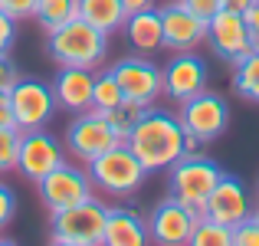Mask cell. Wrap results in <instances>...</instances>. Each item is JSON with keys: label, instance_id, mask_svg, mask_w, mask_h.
I'll use <instances>...</instances> for the list:
<instances>
[{"label": "cell", "instance_id": "cell-17", "mask_svg": "<svg viewBox=\"0 0 259 246\" xmlns=\"http://www.w3.org/2000/svg\"><path fill=\"white\" fill-rule=\"evenodd\" d=\"M92 89H95V69H82V66H59L56 79H53L56 105L72 115L92 108Z\"/></svg>", "mask_w": 259, "mask_h": 246}, {"label": "cell", "instance_id": "cell-14", "mask_svg": "<svg viewBox=\"0 0 259 246\" xmlns=\"http://www.w3.org/2000/svg\"><path fill=\"white\" fill-rule=\"evenodd\" d=\"M161 79H164V95L174 102H187L190 95L207 89V63L197 56L194 50L174 53L171 63L161 66Z\"/></svg>", "mask_w": 259, "mask_h": 246}, {"label": "cell", "instance_id": "cell-23", "mask_svg": "<svg viewBox=\"0 0 259 246\" xmlns=\"http://www.w3.org/2000/svg\"><path fill=\"white\" fill-rule=\"evenodd\" d=\"M148 105H141V102H132V99H121L115 108H105L102 112V118L108 121V128L115 132V138L118 141H128V135H132V128L138 125V118L145 115Z\"/></svg>", "mask_w": 259, "mask_h": 246}, {"label": "cell", "instance_id": "cell-16", "mask_svg": "<svg viewBox=\"0 0 259 246\" xmlns=\"http://www.w3.org/2000/svg\"><path fill=\"white\" fill-rule=\"evenodd\" d=\"M203 214L220 220V223H227V227H236L240 220H246V217L253 214V203H249V194H246V187H243V181L223 174L220 181H217V187L210 190Z\"/></svg>", "mask_w": 259, "mask_h": 246}, {"label": "cell", "instance_id": "cell-26", "mask_svg": "<svg viewBox=\"0 0 259 246\" xmlns=\"http://www.w3.org/2000/svg\"><path fill=\"white\" fill-rule=\"evenodd\" d=\"M20 141H23V132L17 125H0V174L4 171H17Z\"/></svg>", "mask_w": 259, "mask_h": 246}, {"label": "cell", "instance_id": "cell-1", "mask_svg": "<svg viewBox=\"0 0 259 246\" xmlns=\"http://www.w3.org/2000/svg\"><path fill=\"white\" fill-rule=\"evenodd\" d=\"M125 145L145 164L148 174L151 171H167L177 158H184V125L177 115L148 105Z\"/></svg>", "mask_w": 259, "mask_h": 246}, {"label": "cell", "instance_id": "cell-29", "mask_svg": "<svg viewBox=\"0 0 259 246\" xmlns=\"http://www.w3.org/2000/svg\"><path fill=\"white\" fill-rule=\"evenodd\" d=\"M0 10H4L7 17H13V20H26V17H33V10H36V0H0Z\"/></svg>", "mask_w": 259, "mask_h": 246}, {"label": "cell", "instance_id": "cell-30", "mask_svg": "<svg viewBox=\"0 0 259 246\" xmlns=\"http://www.w3.org/2000/svg\"><path fill=\"white\" fill-rule=\"evenodd\" d=\"M184 7H187L190 13H197L200 20H210L213 13H220L223 7H220V0H181Z\"/></svg>", "mask_w": 259, "mask_h": 246}, {"label": "cell", "instance_id": "cell-21", "mask_svg": "<svg viewBox=\"0 0 259 246\" xmlns=\"http://www.w3.org/2000/svg\"><path fill=\"white\" fill-rule=\"evenodd\" d=\"M33 20H36L46 33H53V30H59V26L79 20V0H36Z\"/></svg>", "mask_w": 259, "mask_h": 246}, {"label": "cell", "instance_id": "cell-4", "mask_svg": "<svg viewBox=\"0 0 259 246\" xmlns=\"http://www.w3.org/2000/svg\"><path fill=\"white\" fill-rule=\"evenodd\" d=\"M85 168H89V181H92V187L102 190V194H108V197L135 194V190L141 187V181L148 177L145 164L135 158V151L125 145V141H118L115 148L102 151L99 158H92Z\"/></svg>", "mask_w": 259, "mask_h": 246}, {"label": "cell", "instance_id": "cell-2", "mask_svg": "<svg viewBox=\"0 0 259 246\" xmlns=\"http://www.w3.org/2000/svg\"><path fill=\"white\" fill-rule=\"evenodd\" d=\"M46 53L56 66H82V69H99L108 56V33L95 30L82 17L59 26L46 39Z\"/></svg>", "mask_w": 259, "mask_h": 246}, {"label": "cell", "instance_id": "cell-13", "mask_svg": "<svg viewBox=\"0 0 259 246\" xmlns=\"http://www.w3.org/2000/svg\"><path fill=\"white\" fill-rule=\"evenodd\" d=\"M194 223H197V217L177 197H164L148 217V240L161 243V246H184V243H190Z\"/></svg>", "mask_w": 259, "mask_h": 246}, {"label": "cell", "instance_id": "cell-5", "mask_svg": "<svg viewBox=\"0 0 259 246\" xmlns=\"http://www.w3.org/2000/svg\"><path fill=\"white\" fill-rule=\"evenodd\" d=\"M105 220H108V207L102 200H95V197H89L76 207L53 214L50 240L59 246H102Z\"/></svg>", "mask_w": 259, "mask_h": 246}, {"label": "cell", "instance_id": "cell-12", "mask_svg": "<svg viewBox=\"0 0 259 246\" xmlns=\"http://www.w3.org/2000/svg\"><path fill=\"white\" fill-rule=\"evenodd\" d=\"M161 10V33H164V50L171 53H187L197 50L200 43H207V20H200L197 13H190L181 0Z\"/></svg>", "mask_w": 259, "mask_h": 246}, {"label": "cell", "instance_id": "cell-25", "mask_svg": "<svg viewBox=\"0 0 259 246\" xmlns=\"http://www.w3.org/2000/svg\"><path fill=\"white\" fill-rule=\"evenodd\" d=\"M125 99L118 79L112 76V69H95V89H92V108L95 112H105V108H115Z\"/></svg>", "mask_w": 259, "mask_h": 246}, {"label": "cell", "instance_id": "cell-9", "mask_svg": "<svg viewBox=\"0 0 259 246\" xmlns=\"http://www.w3.org/2000/svg\"><path fill=\"white\" fill-rule=\"evenodd\" d=\"M112 69V76L118 79L121 92H125V99L132 102H141V105H154L158 102V95L164 92V79H161V66L151 63L148 56H125L118 59L115 66H108Z\"/></svg>", "mask_w": 259, "mask_h": 246}, {"label": "cell", "instance_id": "cell-28", "mask_svg": "<svg viewBox=\"0 0 259 246\" xmlns=\"http://www.w3.org/2000/svg\"><path fill=\"white\" fill-rule=\"evenodd\" d=\"M13 214H17V197H13V190L0 181V233H4L7 223L13 220Z\"/></svg>", "mask_w": 259, "mask_h": 246}, {"label": "cell", "instance_id": "cell-11", "mask_svg": "<svg viewBox=\"0 0 259 246\" xmlns=\"http://www.w3.org/2000/svg\"><path fill=\"white\" fill-rule=\"evenodd\" d=\"M207 43L220 59L236 63L240 56H246L256 46V39H253V33H249V23H246L243 13L220 10L207 20Z\"/></svg>", "mask_w": 259, "mask_h": 246}, {"label": "cell", "instance_id": "cell-15", "mask_svg": "<svg viewBox=\"0 0 259 246\" xmlns=\"http://www.w3.org/2000/svg\"><path fill=\"white\" fill-rule=\"evenodd\" d=\"M63 164V148L43 128H33V132H23V141H20V158H17V171L26 177V181L36 184L43 174H50L53 168Z\"/></svg>", "mask_w": 259, "mask_h": 246}, {"label": "cell", "instance_id": "cell-6", "mask_svg": "<svg viewBox=\"0 0 259 246\" xmlns=\"http://www.w3.org/2000/svg\"><path fill=\"white\" fill-rule=\"evenodd\" d=\"M36 190H39V200H43V207L50 210V214H56V210H66V207H76V203H82L92 197V181H89V171H79L72 168V164H59V168H53L50 174H43L36 181Z\"/></svg>", "mask_w": 259, "mask_h": 246}, {"label": "cell", "instance_id": "cell-35", "mask_svg": "<svg viewBox=\"0 0 259 246\" xmlns=\"http://www.w3.org/2000/svg\"><path fill=\"white\" fill-rule=\"evenodd\" d=\"M253 4H256V0H220L223 10H233V13H246Z\"/></svg>", "mask_w": 259, "mask_h": 246}, {"label": "cell", "instance_id": "cell-10", "mask_svg": "<svg viewBox=\"0 0 259 246\" xmlns=\"http://www.w3.org/2000/svg\"><path fill=\"white\" fill-rule=\"evenodd\" d=\"M66 145H69V154L79 158L82 164H89L92 158H99L102 151L118 145L115 132L108 128V121L102 118V112L89 108V112H76V118L66 128Z\"/></svg>", "mask_w": 259, "mask_h": 246}, {"label": "cell", "instance_id": "cell-20", "mask_svg": "<svg viewBox=\"0 0 259 246\" xmlns=\"http://www.w3.org/2000/svg\"><path fill=\"white\" fill-rule=\"evenodd\" d=\"M79 17H82L85 23H92L95 30L112 36L115 30H121L128 13H125V7H121V0H79Z\"/></svg>", "mask_w": 259, "mask_h": 246}, {"label": "cell", "instance_id": "cell-24", "mask_svg": "<svg viewBox=\"0 0 259 246\" xmlns=\"http://www.w3.org/2000/svg\"><path fill=\"white\" fill-rule=\"evenodd\" d=\"M190 246H233V227L213 220V217H197L194 233H190Z\"/></svg>", "mask_w": 259, "mask_h": 246}, {"label": "cell", "instance_id": "cell-31", "mask_svg": "<svg viewBox=\"0 0 259 246\" xmlns=\"http://www.w3.org/2000/svg\"><path fill=\"white\" fill-rule=\"evenodd\" d=\"M13 39H17V20L0 10V53H10Z\"/></svg>", "mask_w": 259, "mask_h": 246}, {"label": "cell", "instance_id": "cell-22", "mask_svg": "<svg viewBox=\"0 0 259 246\" xmlns=\"http://www.w3.org/2000/svg\"><path fill=\"white\" fill-rule=\"evenodd\" d=\"M230 66H233V92H240L249 102H259V46H253L246 56Z\"/></svg>", "mask_w": 259, "mask_h": 246}, {"label": "cell", "instance_id": "cell-33", "mask_svg": "<svg viewBox=\"0 0 259 246\" xmlns=\"http://www.w3.org/2000/svg\"><path fill=\"white\" fill-rule=\"evenodd\" d=\"M0 125H13V108H10V89H0Z\"/></svg>", "mask_w": 259, "mask_h": 246}, {"label": "cell", "instance_id": "cell-7", "mask_svg": "<svg viewBox=\"0 0 259 246\" xmlns=\"http://www.w3.org/2000/svg\"><path fill=\"white\" fill-rule=\"evenodd\" d=\"M10 108H13V125L20 132H33V128H43L46 121L56 112V95L53 86L39 79H23L20 76L10 89Z\"/></svg>", "mask_w": 259, "mask_h": 246}, {"label": "cell", "instance_id": "cell-32", "mask_svg": "<svg viewBox=\"0 0 259 246\" xmlns=\"http://www.w3.org/2000/svg\"><path fill=\"white\" fill-rule=\"evenodd\" d=\"M20 79L17 66H13V59L7 56V53H0V89H13V82Z\"/></svg>", "mask_w": 259, "mask_h": 246}, {"label": "cell", "instance_id": "cell-8", "mask_svg": "<svg viewBox=\"0 0 259 246\" xmlns=\"http://www.w3.org/2000/svg\"><path fill=\"white\" fill-rule=\"evenodd\" d=\"M177 118H181L184 132L197 135V138L207 145V141L220 138V135L227 132V125H230V105L217 92H207V89H203V92L190 95L187 102H181Z\"/></svg>", "mask_w": 259, "mask_h": 246}, {"label": "cell", "instance_id": "cell-27", "mask_svg": "<svg viewBox=\"0 0 259 246\" xmlns=\"http://www.w3.org/2000/svg\"><path fill=\"white\" fill-rule=\"evenodd\" d=\"M233 246H259V220L253 214L233 227Z\"/></svg>", "mask_w": 259, "mask_h": 246}, {"label": "cell", "instance_id": "cell-36", "mask_svg": "<svg viewBox=\"0 0 259 246\" xmlns=\"http://www.w3.org/2000/svg\"><path fill=\"white\" fill-rule=\"evenodd\" d=\"M121 7H125V13H141V10H151L154 0H121Z\"/></svg>", "mask_w": 259, "mask_h": 246}, {"label": "cell", "instance_id": "cell-3", "mask_svg": "<svg viewBox=\"0 0 259 246\" xmlns=\"http://www.w3.org/2000/svg\"><path fill=\"white\" fill-rule=\"evenodd\" d=\"M167 171H171V177H167L171 197H177L194 217H203L210 190H213L217 181L223 177L220 164L210 161L207 154H184V158H177Z\"/></svg>", "mask_w": 259, "mask_h": 246}, {"label": "cell", "instance_id": "cell-37", "mask_svg": "<svg viewBox=\"0 0 259 246\" xmlns=\"http://www.w3.org/2000/svg\"><path fill=\"white\" fill-rule=\"evenodd\" d=\"M253 217H256V220H259V210H253Z\"/></svg>", "mask_w": 259, "mask_h": 246}, {"label": "cell", "instance_id": "cell-18", "mask_svg": "<svg viewBox=\"0 0 259 246\" xmlns=\"http://www.w3.org/2000/svg\"><path fill=\"white\" fill-rule=\"evenodd\" d=\"M121 30H125L132 50L141 53V56H151V53L164 50V33H161V10L158 7L141 10V13H128Z\"/></svg>", "mask_w": 259, "mask_h": 246}, {"label": "cell", "instance_id": "cell-19", "mask_svg": "<svg viewBox=\"0 0 259 246\" xmlns=\"http://www.w3.org/2000/svg\"><path fill=\"white\" fill-rule=\"evenodd\" d=\"M148 240V220L138 217L128 207H108V220H105V236L102 246H145Z\"/></svg>", "mask_w": 259, "mask_h": 246}, {"label": "cell", "instance_id": "cell-34", "mask_svg": "<svg viewBox=\"0 0 259 246\" xmlns=\"http://www.w3.org/2000/svg\"><path fill=\"white\" fill-rule=\"evenodd\" d=\"M243 17H246V23H249V33H253V39H256V46H259V0L253 7H249L246 13H243Z\"/></svg>", "mask_w": 259, "mask_h": 246}]
</instances>
